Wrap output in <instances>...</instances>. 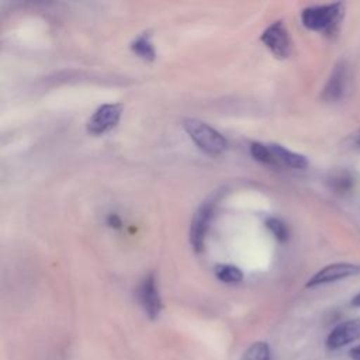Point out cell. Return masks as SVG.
<instances>
[{
	"label": "cell",
	"mask_w": 360,
	"mask_h": 360,
	"mask_svg": "<svg viewBox=\"0 0 360 360\" xmlns=\"http://www.w3.org/2000/svg\"><path fill=\"white\" fill-rule=\"evenodd\" d=\"M343 4L332 3L323 6H309L302 10L301 21L312 31H319L323 34H333L342 20Z\"/></svg>",
	"instance_id": "obj_1"
},
{
	"label": "cell",
	"mask_w": 360,
	"mask_h": 360,
	"mask_svg": "<svg viewBox=\"0 0 360 360\" xmlns=\"http://www.w3.org/2000/svg\"><path fill=\"white\" fill-rule=\"evenodd\" d=\"M183 128L193 139V142L208 155H219L228 146L226 139L222 136V134L204 121H200L197 118H187L183 121Z\"/></svg>",
	"instance_id": "obj_2"
},
{
	"label": "cell",
	"mask_w": 360,
	"mask_h": 360,
	"mask_svg": "<svg viewBox=\"0 0 360 360\" xmlns=\"http://www.w3.org/2000/svg\"><path fill=\"white\" fill-rule=\"evenodd\" d=\"M262 42L278 59H285L291 52V41L283 21H274L262 34Z\"/></svg>",
	"instance_id": "obj_3"
},
{
	"label": "cell",
	"mask_w": 360,
	"mask_h": 360,
	"mask_svg": "<svg viewBox=\"0 0 360 360\" xmlns=\"http://www.w3.org/2000/svg\"><path fill=\"white\" fill-rule=\"evenodd\" d=\"M122 114V105L118 103L100 105L87 121V132L91 135H103L112 129Z\"/></svg>",
	"instance_id": "obj_4"
},
{
	"label": "cell",
	"mask_w": 360,
	"mask_h": 360,
	"mask_svg": "<svg viewBox=\"0 0 360 360\" xmlns=\"http://www.w3.org/2000/svg\"><path fill=\"white\" fill-rule=\"evenodd\" d=\"M138 298L149 319L155 321L156 318H159L162 312V300L156 285V277L153 273H149L141 281L138 288Z\"/></svg>",
	"instance_id": "obj_5"
},
{
	"label": "cell",
	"mask_w": 360,
	"mask_h": 360,
	"mask_svg": "<svg viewBox=\"0 0 360 360\" xmlns=\"http://www.w3.org/2000/svg\"><path fill=\"white\" fill-rule=\"evenodd\" d=\"M211 218H212V202L201 204L193 215L191 225H190V243L195 252L204 250Z\"/></svg>",
	"instance_id": "obj_6"
},
{
	"label": "cell",
	"mask_w": 360,
	"mask_h": 360,
	"mask_svg": "<svg viewBox=\"0 0 360 360\" xmlns=\"http://www.w3.org/2000/svg\"><path fill=\"white\" fill-rule=\"evenodd\" d=\"M360 274V266L353 263H333L329 266L322 267L319 271H316L308 281L307 287H316L323 285L329 283H335L352 276Z\"/></svg>",
	"instance_id": "obj_7"
},
{
	"label": "cell",
	"mask_w": 360,
	"mask_h": 360,
	"mask_svg": "<svg viewBox=\"0 0 360 360\" xmlns=\"http://www.w3.org/2000/svg\"><path fill=\"white\" fill-rule=\"evenodd\" d=\"M357 339H360V318L336 325L326 338V347L329 350H338Z\"/></svg>",
	"instance_id": "obj_8"
},
{
	"label": "cell",
	"mask_w": 360,
	"mask_h": 360,
	"mask_svg": "<svg viewBox=\"0 0 360 360\" xmlns=\"http://www.w3.org/2000/svg\"><path fill=\"white\" fill-rule=\"evenodd\" d=\"M270 153H271V160L273 166H287L292 169H307L308 167V160L304 155L291 152L285 149L281 145L277 143H267Z\"/></svg>",
	"instance_id": "obj_9"
},
{
	"label": "cell",
	"mask_w": 360,
	"mask_h": 360,
	"mask_svg": "<svg viewBox=\"0 0 360 360\" xmlns=\"http://www.w3.org/2000/svg\"><path fill=\"white\" fill-rule=\"evenodd\" d=\"M346 87V66L339 63L335 66L325 89H323V98L326 100H338L342 97Z\"/></svg>",
	"instance_id": "obj_10"
},
{
	"label": "cell",
	"mask_w": 360,
	"mask_h": 360,
	"mask_svg": "<svg viewBox=\"0 0 360 360\" xmlns=\"http://www.w3.org/2000/svg\"><path fill=\"white\" fill-rule=\"evenodd\" d=\"M131 51L143 60H153L156 56L149 32H142L139 37H136L131 44Z\"/></svg>",
	"instance_id": "obj_11"
},
{
	"label": "cell",
	"mask_w": 360,
	"mask_h": 360,
	"mask_svg": "<svg viewBox=\"0 0 360 360\" xmlns=\"http://www.w3.org/2000/svg\"><path fill=\"white\" fill-rule=\"evenodd\" d=\"M240 360H274L273 352L269 343L255 342L242 354Z\"/></svg>",
	"instance_id": "obj_12"
},
{
	"label": "cell",
	"mask_w": 360,
	"mask_h": 360,
	"mask_svg": "<svg viewBox=\"0 0 360 360\" xmlns=\"http://www.w3.org/2000/svg\"><path fill=\"white\" fill-rule=\"evenodd\" d=\"M214 273L219 281L226 284H236L243 278L242 270L232 264H217Z\"/></svg>",
	"instance_id": "obj_13"
},
{
	"label": "cell",
	"mask_w": 360,
	"mask_h": 360,
	"mask_svg": "<svg viewBox=\"0 0 360 360\" xmlns=\"http://www.w3.org/2000/svg\"><path fill=\"white\" fill-rule=\"evenodd\" d=\"M266 226L267 229L273 233V236L280 240V242H285L288 239V228L285 226L284 222H281L277 218H269L266 221Z\"/></svg>",
	"instance_id": "obj_14"
},
{
	"label": "cell",
	"mask_w": 360,
	"mask_h": 360,
	"mask_svg": "<svg viewBox=\"0 0 360 360\" xmlns=\"http://www.w3.org/2000/svg\"><path fill=\"white\" fill-rule=\"evenodd\" d=\"M332 186L336 191L345 193L349 191L353 186V179L349 176V173H339L332 179Z\"/></svg>",
	"instance_id": "obj_15"
},
{
	"label": "cell",
	"mask_w": 360,
	"mask_h": 360,
	"mask_svg": "<svg viewBox=\"0 0 360 360\" xmlns=\"http://www.w3.org/2000/svg\"><path fill=\"white\" fill-rule=\"evenodd\" d=\"M107 224L111 228H121V225H122V222L117 214H110L107 218Z\"/></svg>",
	"instance_id": "obj_16"
},
{
	"label": "cell",
	"mask_w": 360,
	"mask_h": 360,
	"mask_svg": "<svg viewBox=\"0 0 360 360\" xmlns=\"http://www.w3.org/2000/svg\"><path fill=\"white\" fill-rule=\"evenodd\" d=\"M349 356H350L352 360H360V345L356 346V347H353V349H350Z\"/></svg>",
	"instance_id": "obj_17"
},
{
	"label": "cell",
	"mask_w": 360,
	"mask_h": 360,
	"mask_svg": "<svg viewBox=\"0 0 360 360\" xmlns=\"http://www.w3.org/2000/svg\"><path fill=\"white\" fill-rule=\"evenodd\" d=\"M352 305L353 307H359L360 308V292L356 294L353 298H352Z\"/></svg>",
	"instance_id": "obj_18"
},
{
	"label": "cell",
	"mask_w": 360,
	"mask_h": 360,
	"mask_svg": "<svg viewBox=\"0 0 360 360\" xmlns=\"http://www.w3.org/2000/svg\"><path fill=\"white\" fill-rule=\"evenodd\" d=\"M353 138H354V143L360 148V131H357V132L354 134V136H353Z\"/></svg>",
	"instance_id": "obj_19"
}]
</instances>
